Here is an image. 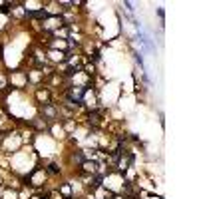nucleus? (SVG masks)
I'll return each mask as SVG.
<instances>
[{
    "label": "nucleus",
    "mask_w": 199,
    "mask_h": 199,
    "mask_svg": "<svg viewBox=\"0 0 199 199\" xmlns=\"http://www.w3.org/2000/svg\"><path fill=\"white\" fill-rule=\"evenodd\" d=\"M32 199H40V197H32Z\"/></svg>",
    "instance_id": "7ed1b4c3"
},
{
    "label": "nucleus",
    "mask_w": 199,
    "mask_h": 199,
    "mask_svg": "<svg viewBox=\"0 0 199 199\" xmlns=\"http://www.w3.org/2000/svg\"><path fill=\"white\" fill-rule=\"evenodd\" d=\"M48 171L50 173H58V165H56V163H50V165H48Z\"/></svg>",
    "instance_id": "f257e3e1"
},
{
    "label": "nucleus",
    "mask_w": 199,
    "mask_h": 199,
    "mask_svg": "<svg viewBox=\"0 0 199 199\" xmlns=\"http://www.w3.org/2000/svg\"><path fill=\"white\" fill-rule=\"evenodd\" d=\"M38 98L40 100H48V94L46 92H38Z\"/></svg>",
    "instance_id": "f03ea898"
}]
</instances>
